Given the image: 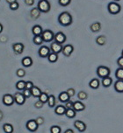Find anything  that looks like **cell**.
I'll return each mask as SVG.
<instances>
[{
    "instance_id": "6da1fadb",
    "label": "cell",
    "mask_w": 123,
    "mask_h": 133,
    "mask_svg": "<svg viewBox=\"0 0 123 133\" xmlns=\"http://www.w3.org/2000/svg\"><path fill=\"white\" fill-rule=\"evenodd\" d=\"M58 22L63 26H69L73 22L72 16L68 11H63L58 16Z\"/></svg>"
},
{
    "instance_id": "7a4b0ae2",
    "label": "cell",
    "mask_w": 123,
    "mask_h": 133,
    "mask_svg": "<svg viewBox=\"0 0 123 133\" xmlns=\"http://www.w3.org/2000/svg\"><path fill=\"white\" fill-rule=\"evenodd\" d=\"M37 7L39 8V10L41 11V12L47 13L50 11L51 5H50V3H49L48 0H40L39 3H38Z\"/></svg>"
},
{
    "instance_id": "3957f363",
    "label": "cell",
    "mask_w": 123,
    "mask_h": 133,
    "mask_svg": "<svg viewBox=\"0 0 123 133\" xmlns=\"http://www.w3.org/2000/svg\"><path fill=\"white\" fill-rule=\"evenodd\" d=\"M110 74H111V71L107 66H99V68H97V75L100 78H105V77L109 76Z\"/></svg>"
},
{
    "instance_id": "277c9868",
    "label": "cell",
    "mask_w": 123,
    "mask_h": 133,
    "mask_svg": "<svg viewBox=\"0 0 123 133\" xmlns=\"http://www.w3.org/2000/svg\"><path fill=\"white\" fill-rule=\"evenodd\" d=\"M107 9H108V11L111 13V14H118L121 10L120 8V5L116 2H111V3L108 4L107 5Z\"/></svg>"
},
{
    "instance_id": "5b68a950",
    "label": "cell",
    "mask_w": 123,
    "mask_h": 133,
    "mask_svg": "<svg viewBox=\"0 0 123 133\" xmlns=\"http://www.w3.org/2000/svg\"><path fill=\"white\" fill-rule=\"evenodd\" d=\"M42 38H43L44 42H52L55 39V33L52 32L51 30H44L41 34Z\"/></svg>"
},
{
    "instance_id": "8992f818",
    "label": "cell",
    "mask_w": 123,
    "mask_h": 133,
    "mask_svg": "<svg viewBox=\"0 0 123 133\" xmlns=\"http://www.w3.org/2000/svg\"><path fill=\"white\" fill-rule=\"evenodd\" d=\"M51 53L50 47L47 46H41L40 47L39 51H38V54L41 58H48V56L49 55V54Z\"/></svg>"
},
{
    "instance_id": "52a82bcc",
    "label": "cell",
    "mask_w": 123,
    "mask_h": 133,
    "mask_svg": "<svg viewBox=\"0 0 123 133\" xmlns=\"http://www.w3.org/2000/svg\"><path fill=\"white\" fill-rule=\"evenodd\" d=\"M14 100H15V103L18 105H23L26 103V96L23 95L21 92H17V93L14 94Z\"/></svg>"
},
{
    "instance_id": "ba28073f",
    "label": "cell",
    "mask_w": 123,
    "mask_h": 133,
    "mask_svg": "<svg viewBox=\"0 0 123 133\" xmlns=\"http://www.w3.org/2000/svg\"><path fill=\"white\" fill-rule=\"evenodd\" d=\"M38 126H39V125H38L36 120H34V119H31L29 121H27V124H26L27 129L29 130V131H32V132L36 131L38 130Z\"/></svg>"
},
{
    "instance_id": "9c48e42d",
    "label": "cell",
    "mask_w": 123,
    "mask_h": 133,
    "mask_svg": "<svg viewBox=\"0 0 123 133\" xmlns=\"http://www.w3.org/2000/svg\"><path fill=\"white\" fill-rule=\"evenodd\" d=\"M3 103L5 106H11L13 104L15 103V100H14V96H11L10 94H6L3 96Z\"/></svg>"
},
{
    "instance_id": "30bf717a",
    "label": "cell",
    "mask_w": 123,
    "mask_h": 133,
    "mask_svg": "<svg viewBox=\"0 0 123 133\" xmlns=\"http://www.w3.org/2000/svg\"><path fill=\"white\" fill-rule=\"evenodd\" d=\"M63 44H60V43H57V42L54 41L52 42L51 45H50V50L51 52H53V53H56V54H60L62 53V51H63Z\"/></svg>"
},
{
    "instance_id": "8fae6325",
    "label": "cell",
    "mask_w": 123,
    "mask_h": 133,
    "mask_svg": "<svg viewBox=\"0 0 123 133\" xmlns=\"http://www.w3.org/2000/svg\"><path fill=\"white\" fill-rule=\"evenodd\" d=\"M66 39H67L66 35L63 32H58L57 33L55 34V39L54 40H55L56 42H57V43L63 44L66 41Z\"/></svg>"
},
{
    "instance_id": "7c38bea8",
    "label": "cell",
    "mask_w": 123,
    "mask_h": 133,
    "mask_svg": "<svg viewBox=\"0 0 123 133\" xmlns=\"http://www.w3.org/2000/svg\"><path fill=\"white\" fill-rule=\"evenodd\" d=\"M73 51H74V47H73V46L70 44H68V45H66V46H63L62 53H63V54L65 57H70V55H71V54L73 53Z\"/></svg>"
},
{
    "instance_id": "4fadbf2b",
    "label": "cell",
    "mask_w": 123,
    "mask_h": 133,
    "mask_svg": "<svg viewBox=\"0 0 123 133\" xmlns=\"http://www.w3.org/2000/svg\"><path fill=\"white\" fill-rule=\"evenodd\" d=\"M25 46L22 43H14L13 45V52L16 54H21L24 52Z\"/></svg>"
},
{
    "instance_id": "5bb4252c",
    "label": "cell",
    "mask_w": 123,
    "mask_h": 133,
    "mask_svg": "<svg viewBox=\"0 0 123 133\" xmlns=\"http://www.w3.org/2000/svg\"><path fill=\"white\" fill-rule=\"evenodd\" d=\"M74 126L76 127V129L77 130H79L80 132H84V130H86V125L85 123L82 121H79V120H77L74 122Z\"/></svg>"
},
{
    "instance_id": "9a60e30c",
    "label": "cell",
    "mask_w": 123,
    "mask_h": 133,
    "mask_svg": "<svg viewBox=\"0 0 123 133\" xmlns=\"http://www.w3.org/2000/svg\"><path fill=\"white\" fill-rule=\"evenodd\" d=\"M66 110H67V108H66L64 105H58L56 107L55 113L58 116H63V115H65Z\"/></svg>"
},
{
    "instance_id": "2e32d148",
    "label": "cell",
    "mask_w": 123,
    "mask_h": 133,
    "mask_svg": "<svg viewBox=\"0 0 123 133\" xmlns=\"http://www.w3.org/2000/svg\"><path fill=\"white\" fill-rule=\"evenodd\" d=\"M32 32L34 36H39V35H41L42 32H43V29L41 25H35L34 26H33L32 28Z\"/></svg>"
},
{
    "instance_id": "e0dca14e",
    "label": "cell",
    "mask_w": 123,
    "mask_h": 133,
    "mask_svg": "<svg viewBox=\"0 0 123 133\" xmlns=\"http://www.w3.org/2000/svg\"><path fill=\"white\" fill-rule=\"evenodd\" d=\"M114 89L118 93H123V80H117L115 82Z\"/></svg>"
},
{
    "instance_id": "ac0fdd59",
    "label": "cell",
    "mask_w": 123,
    "mask_h": 133,
    "mask_svg": "<svg viewBox=\"0 0 123 133\" xmlns=\"http://www.w3.org/2000/svg\"><path fill=\"white\" fill-rule=\"evenodd\" d=\"M70 96H69L67 92H65V91L61 92L58 96L59 101L62 102V103H67L68 101H70Z\"/></svg>"
},
{
    "instance_id": "d6986e66",
    "label": "cell",
    "mask_w": 123,
    "mask_h": 133,
    "mask_svg": "<svg viewBox=\"0 0 123 133\" xmlns=\"http://www.w3.org/2000/svg\"><path fill=\"white\" fill-rule=\"evenodd\" d=\"M21 63H22V65L25 66V68H29L33 65V60L32 58L29 56H27V57H24V58L22 59V61H21Z\"/></svg>"
},
{
    "instance_id": "ffe728a7",
    "label": "cell",
    "mask_w": 123,
    "mask_h": 133,
    "mask_svg": "<svg viewBox=\"0 0 123 133\" xmlns=\"http://www.w3.org/2000/svg\"><path fill=\"white\" fill-rule=\"evenodd\" d=\"M73 109H74L76 111H82L85 109V105H84L82 102L77 101L74 103V107H73Z\"/></svg>"
},
{
    "instance_id": "44dd1931",
    "label": "cell",
    "mask_w": 123,
    "mask_h": 133,
    "mask_svg": "<svg viewBox=\"0 0 123 133\" xmlns=\"http://www.w3.org/2000/svg\"><path fill=\"white\" fill-rule=\"evenodd\" d=\"M41 11L39 10V8L36 7V8H33L32 10H31L30 14H31V17H32L34 19H36V18H38L41 16Z\"/></svg>"
},
{
    "instance_id": "7402d4cb",
    "label": "cell",
    "mask_w": 123,
    "mask_h": 133,
    "mask_svg": "<svg viewBox=\"0 0 123 133\" xmlns=\"http://www.w3.org/2000/svg\"><path fill=\"white\" fill-rule=\"evenodd\" d=\"M89 86L92 89H98L99 87V81L97 78H94L89 82Z\"/></svg>"
},
{
    "instance_id": "603a6c76",
    "label": "cell",
    "mask_w": 123,
    "mask_h": 133,
    "mask_svg": "<svg viewBox=\"0 0 123 133\" xmlns=\"http://www.w3.org/2000/svg\"><path fill=\"white\" fill-rule=\"evenodd\" d=\"M90 29L93 32H98L99 31H100L101 29V24L99 22H95V23L91 24V26H90Z\"/></svg>"
},
{
    "instance_id": "cb8c5ba5",
    "label": "cell",
    "mask_w": 123,
    "mask_h": 133,
    "mask_svg": "<svg viewBox=\"0 0 123 133\" xmlns=\"http://www.w3.org/2000/svg\"><path fill=\"white\" fill-rule=\"evenodd\" d=\"M113 83V79L111 78L110 76H107V77H105L102 79V85L105 88H108L112 85Z\"/></svg>"
},
{
    "instance_id": "d4e9b609",
    "label": "cell",
    "mask_w": 123,
    "mask_h": 133,
    "mask_svg": "<svg viewBox=\"0 0 123 133\" xmlns=\"http://www.w3.org/2000/svg\"><path fill=\"white\" fill-rule=\"evenodd\" d=\"M48 60L49 62L51 63H55L58 60V54H56V53H53V52H51L50 54H49V55L48 56Z\"/></svg>"
},
{
    "instance_id": "484cf974",
    "label": "cell",
    "mask_w": 123,
    "mask_h": 133,
    "mask_svg": "<svg viewBox=\"0 0 123 133\" xmlns=\"http://www.w3.org/2000/svg\"><path fill=\"white\" fill-rule=\"evenodd\" d=\"M31 91H32V96L34 97H40V96H41L42 93L41 90L36 86H34V88L31 89Z\"/></svg>"
},
{
    "instance_id": "4316f807",
    "label": "cell",
    "mask_w": 123,
    "mask_h": 133,
    "mask_svg": "<svg viewBox=\"0 0 123 133\" xmlns=\"http://www.w3.org/2000/svg\"><path fill=\"white\" fill-rule=\"evenodd\" d=\"M3 130L5 133H13V126L11 123H4L3 125Z\"/></svg>"
},
{
    "instance_id": "83f0119b",
    "label": "cell",
    "mask_w": 123,
    "mask_h": 133,
    "mask_svg": "<svg viewBox=\"0 0 123 133\" xmlns=\"http://www.w3.org/2000/svg\"><path fill=\"white\" fill-rule=\"evenodd\" d=\"M65 115L69 118H74L76 115H77V111H76L74 109H67Z\"/></svg>"
},
{
    "instance_id": "f1b7e54d",
    "label": "cell",
    "mask_w": 123,
    "mask_h": 133,
    "mask_svg": "<svg viewBox=\"0 0 123 133\" xmlns=\"http://www.w3.org/2000/svg\"><path fill=\"white\" fill-rule=\"evenodd\" d=\"M33 41H34V43L35 45H37V46H41L44 42V40L41 35H39V36H34V39H33Z\"/></svg>"
},
{
    "instance_id": "f546056e",
    "label": "cell",
    "mask_w": 123,
    "mask_h": 133,
    "mask_svg": "<svg viewBox=\"0 0 123 133\" xmlns=\"http://www.w3.org/2000/svg\"><path fill=\"white\" fill-rule=\"evenodd\" d=\"M48 107H50V108H54V107L56 106V97H55V96H53V95L48 96Z\"/></svg>"
},
{
    "instance_id": "4dcf8cb0",
    "label": "cell",
    "mask_w": 123,
    "mask_h": 133,
    "mask_svg": "<svg viewBox=\"0 0 123 133\" xmlns=\"http://www.w3.org/2000/svg\"><path fill=\"white\" fill-rule=\"evenodd\" d=\"M26 83H27V82H24V81H19L16 83V89L18 90H20V91H23L26 89Z\"/></svg>"
},
{
    "instance_id": "1f68e13d",
    "label": "cell",
    "mask_w": 123,
    "mask_h": 133,
    "mask_svg": "<svg viewBox=\"0 0 123 133\" xmlns=\"http://www.w3.org/2000/svg\"><path fill=\"white\" fill-rule=\"evenodd\" d=\"M96 43L99 45V46H104V45L106 43V38L105 36H103V35L99 36L96 39Z\"/></svg>"
},
{
    "instance_id": "d6a6232c",
    "label": "cell",
    "mask_w": 123,
    "mask_h": 133,
    "mask_svg": "<svg viewBox=\"0 0 123 133\" xmlns=\"http://www.w3.org/2000/svg\"><path fill=\"white\" fill-rule=\"evenodd\" d=\"M115 76L118 80H123V68H117L115 71Z\"/></svg>"
},
{
    "instance_id": "836d02e7",
    "label": "cell",
    "mask_w": 123,
    "mask_h": 133,
    "mask_svg": "<svg viewBox=\"0 0 123 133\" xmlns=\"http://www.w3.org/2000/svg\"><path fill=\"white\" fill-rule=\"evenodd\" d=\"M39 100H40V101H41L43 103H48V94H47V93H44V92H42L41 95V96H40V97H39Z\"/></svg>"
},
{
    "instance_id": "e575fe53",
    "label": "cell",
    "mask_w": 123,
    "mask_h": 133,
    "mask_svg": "<svg viewBox=\"0 0 123 133\" xmlns=\"http://www.w3.org/2000/svg\"><path fill=\"white\" fill-rule=\"evenodd\" d=\"M77 97H78L79 100H81V101H83V100H86L87 97H88V95H87L86 92L84 91H80L78 94H77Z\"/></svg>"
},
{
    "instance_id": "d590c367",
    "label": "cell",
    "mask_w": 123,
    "mask_h": 133,
    "mask_svg": "<svg viewBox=\"0 0 123 133\" xmlns=\"http://www.w3.org/2000/svg\"><path fill=\"white\" fill-rule=\"evenodd\" d=\"M61 128L57 126V125H54L50 128V132L51 133H61Z\"/></svg>"
},
{
    "instance_id": "8d00e7d4",
    "label": "cell",
    "mask_w": 123,
    "mask_h": 133,
    "mask_svg": "<svg viewBox=\"0 0 123 133\" xmlns=\"http://www.w3.org/2000/svg\"><path fill=\"white\" fill-rule=\"evenodd\" d=\"M16 75H17V76L19 77H24L26 75V71L23 69V68H19L17 70V72H16Z\"/></svg>"
},
{
    "instance_id": "74e56055",
    "label": "cell",
    "mask_w": 123,
    "mask_h": 133,
    "mask_svg": "<svg viewBox=\"0 0 123 133\" xmlns=\"http://www.w3.org/2000/svg\"><path fill=\"white\" fill-rule=\"evenodd\" d=\"M71 0H58V3L61 6H68Z\"/></svg>"
},
{
    "instance_id": "f35d334b",
    "label": "cell",
    "mask_w": 123,
    "mask_h": 133,
    "mask_svg": "<svg viewBox=\"0 0 123 133\" xmlns=\"http://www.w3.org/2000/svg\"><path fill=\"white\" fill-rule=\"evenodd\" d=\"M19 7H20V4H19V3H18L17 1L14 2V3H13V4H10V9H11V11H16V10H18Z\"/></svg>"
},
{
    "instance_id": "ab89813d",
    "label": "cell",
    "mask_w": 123,
    "mask_h": 133,
    "mask_svg": "<svg viewBox=\"0 0 123 133\" xmlns=\"http://www.w3.org/2000/svg\"><path fill=\"white\" fill-rule=\"evenodd\" d=\"M22 93L26 96V98H28V97H30L32 96V91H31V89H25L23 90Z\"/></svg>"
},
{
    "instance_id": "60d3db41",
    "label": "cell",
    "mask_w": 123,
    "mask_h": 133,
    "mask_svg": "<svg viewBox=\"0 0 123 133\" xmlns=\"http://www.w3.org/2000/svg\"><path fill=\"white\" fill-rule=\"evenodd\" d=\"M43 105H44V103H42L41 101H40V100H39V101H37L36 103H34V107L36 109H41V108L43 107Z\"/></svg>"
},
{
    "instance_id": "b9f144b4",
    "label": "cell",
    "mask_w": 123,
    "mask_h": 133,
    "mask_svg": "<svg viewBox=\"0 0 123 133\" xmlns=\"http://www.w3.org/2000/svg\"><path fill=\"white\" fill-rule=\"evenodd\" d=\"M65 107L67 109H73V107H74V103L71 101H68L67 103H65Z\"/></svg>"
},
{
    "instance_id": "7bdbcfd3",
    "label": "cell",
    "mask_w": 123,
    "mask_h": 133,
    "mask_svg": "<svg viewBox=\"0 0 123 133\" xmlns=\"http://www.w3.org/2000/svg\"><path fill=\"white\" fill-rule=\"evenodd\" d=\"M34 83H33L32 82H30V81H28V82H27V83H26V89H32L33 88H34Z\"/></svg>"
},
{
    "instance_id": "ee69618b",
    "label": "cell",
    "mask_w": 123,
    "mask_h": 133,
    "mask_svg": "<svg viewBox=\"0 0 123 133\" xmlns=\"http://www.w3.org/2000/svg\"><path fill=\"white\" fill-rule=\"evenodd\" d=\"M35 120H36L38 125H41L44 123V118L42 117V116H39V117H37V119H35Z\"/></svg>"
},
{
    "instance_id": "f6af8a7d",
    "label": "cell",
    "mask_w": 123,
    "mask_h": 133,
    "mask_svg": "<svg viewBox=\"0 0 123 133\" xmlns=\"http://www.w3.org/2000/svg\"><path fill=\"white\" fill-rule=\"evenodd\" d=\"M66 92L68 93V95L70 96V97H72V96H75V89H69Z\"/></svg>"
},
{
    "instance_id": "bcb514c9",
    "label": "cell",
    "mask_w": 123,
    "mask_h": 133,
    "mask_svg": "<svg viewBox=\"0 0 123 133\" xmlns=\"http://www.w3.org/2000/svg\"><path fill=\"white\" fill-rule=\"evenodd\" d=\"M117 64L119 65L120 68H123V56L120 57V58H118V60H117Z\"/></svg>"
},
{
    "instance_id": "7dc6e473",
    "label": "cell",
    "mask_w": 123,
    "mask_h": 133,
    "mask_svg": "<svg viewBox=\"0 0 123 133\" xmlns=\"http://www.w3.org/2000/svg\"><path fill=\"white\" fill-rule=\"evenodd\" d=\"M25 3L26 4H27V5L31 6L34 4V0H25Z\"/></svg>"
},
{
    "instance_id": "c3c4849f",
    "label": "cell",
    "mask_w": 123,
    "mask_h": 133,
    "mask_svg": "<svg viewBox=\"0 0 123 133\" xmlns=\"http://www.w3.org/2000/svg\"><path fill=\"white\" fill-rule=\"evenodd\" d=\"M5 1L8 3L9 4H13V3H14V2H16L17 0H5Z\"/></svg>"
},
{
    "instance_id": "681fc988",
    "label": "cell",
    "mask_w": 123,
    "mask_h": 133,
    "mask_svg": "<svg viewBox=\"0 0 123 133\" xmlns=\"http://www.w3.org/2000/svg\"><path fill=\"white\" fill-rule=\"evenodd\" d=\"M64 133H74V131L71 130V129H68V130H66Z\"/></svg>"
},
{
    "instance_id": "f907efd6",
    "label": "cell",
    "mask_w": 123,
    "mask_h": 133,
    "mask_svg": "<svg viewBox=\"0 0 123 133\" xmlns=\"http://www.w3.org/2000/svg\"><path fill=\"white\" fill-rule=\"evenodd\" d=\"M3 117H4V114H3V112H2L1 110H0V121L3 119Z\"/></svg>"
},
{
    "instance_id": "816d5d0a",
    "label": "cell",
    "mask_w": 123,
    "mask_h": 133,
    "mask_svg": "<svg viewBox=\"0 0 123 133\" xmlns=\"http://www.w3.org/2000/svg\"><path fill=\"white\" fill-rule=\"evenodd\" d=\"M3 25H2L1 23H0V33H1L2 32H3Z\"/></svg>"
},
{
    "instance_id": "f5cc1de1",
    "label": "cell",
    "mask_w": 123,
    "mask_h": 133,
    "mask_svg": "<svg viewBox=\"0 0 123 133\" xmlns=\"http://www.w3.org/2000/svg\"><path fill=\"white\" fill-rule=\"evenodd\" d=\"M121 56H123V50H122V52H121Z\"/></svg>"
},
{
    "instance_id": "db71d44e",
    "label": "cell",
    "mask_w": 123,
    "mask_h": 133,
    "mask_svg": "<svg viewBox=\"0 0 123 133\" xmlns=\"http://www.w3.org/2000/svg\"><path fill=\"white\" fill-rule=\"evenodd\" d=\"M114 1H120V0H114Z\"/></svg>"
}]
</instances>
